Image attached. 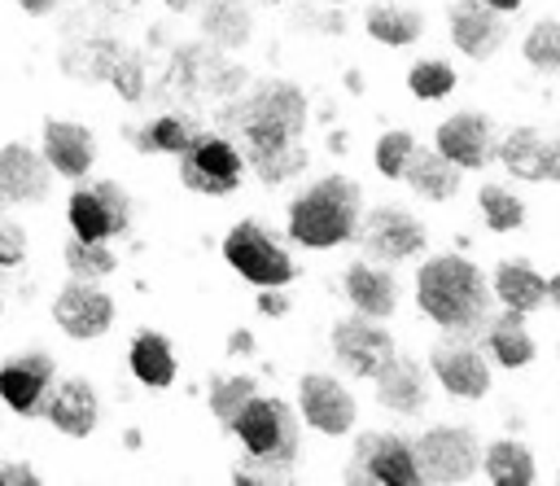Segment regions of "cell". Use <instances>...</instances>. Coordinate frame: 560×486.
Returning a JSON list of instances; mask_svg holds the SVG:
<instances>
[{"label": "cell", "instance_id": "f35d334b", "mask_svg": "<svg viewBox=\"0 0 560 486\" xmlns=\"http://www.w3.org/2000/svg\"><path fill=\"white\" fill-rule=\"evenodd\" d=\"M26 258V232L13 219H0V267H18Z\"/></svg>", "mask_w": 560, "mask_h": 486}, {"label": "cell", "instance_id": "cb8c5ba5", "mask_svg": "<svg viewBox=\"0 0 560 486\" xmlns=\"http://www.w3.org/2000/svg\"><path fill=\"white\" fill-rule=\"evenodd\" d=\"M398 180H407L429 201H451L459 193V166H451L438 149H411Z\"/></svg>", "mask_w": 560, "mask_h": 486}, {"label": "cell", "instance_id": "f1b7e54d", "mask_svg": "<svg viewBox=\"0 0 560 486\" xmlns=\"http://www.w3.org/2000/svg\"><path fill=\"white\" fill-rule=\"evenodd\" d=\"M131 372L144 385H171L175 381V350L162 333H136L131 337Z\"/></svg>", "mask_w": 560, "mask_h": 486}, {"label": "cell", "instance_id": "e0dca14e", "mask_svg": "<svg viewBox=\"0 0 560 486\" xmlns=\"http://www.w3.org/2000/svg\"><path fill=\"white\" fill-rule=\"evenodd\" d=\"M494 153H499V162L512 171V175H521V180H556V171H560V149L538 131V127H512L508 136H503V144H494Z\"/></svg>", "mask_w": 560, "mask_h": 486}, {"label": "cell", "instance_id": "bcb514c9", "mask_svg": "<svg viewBox=\"0 0 560 486\" xmlns=\"http://www.w3.org/2000/svg\"><path fill=\"white\" fill-rule=\"evenodd\" d=\"M332 4H341V0H332Z\"/></svg>", "mask_w": 560, "mask_h": 486}, {"label": "cell", "instance_id": "8fae6325", "mask_svg": "<svg viewBox=\"0 0 560 486\" xmlns=\"http://www.w3.org/2000/svg\"><path fill=\"white\" fill-rule=\"evenodd\" d=\"M438 153L459 166V171H481L490 158H494V127L486 114H451L442 127H438Z\"/></svg>", "mask_w": 560, "mask_h": 486}, {"label": "cell", "instance_id": "b9f144b4", "mask_svg": "<svg viewBox=\"0 0 560 486\" xmlns=\"http://www.w3.org/2000/svg\"><path fill=\"white\" fill-rule=\"evenodd\" d=\"M18 4H22L26 13H35V18H39V13H52V9H57V0H18Z\"/></svg>", "mask_w": 560, "mask_h": 486}, {"label": "cell", "instance_id": "ee69618b", "mask_svg": "<svg viewBox=\"0 0 560 486\" xmlns=\"http://www.w3.org/2000/svg\"><path fill=\"white\" fill-rule=\"evenodd\" d=\"M228 346L241 355V350H254V337H249V333H232V342H228Z\"/></svg>", "mask_w": 560, "mask_h": 486}, {"label": "cell", "instance_id": "836d02e7", "mask_svg": "<svg viewBox=\"0 0 560 486\" xmlns=\"http://www.w3.org/2000/svg\"><path fill=\"white\" fill-rule=\"evenodd\" d=\"M525 61L538 70H560V22H534V31L525 35Z\"/></svg>", "mask_w": 560, "mask_h": 486}, {"label": "cell", "instance_id": "f6af8a7d", "mask_svg": "<svg viewBox=\"0 0 560 486\" xmlns=\"http://www.w3.org/2000/svg\"><path fill=\"white\" fill-rule=\"evenodd\" d=\"M162 4H166V9H175V13H188V9H197L201 0H162Z\"/></svg>", "mask_w": 560, "mask_h": 486}, {"label": "cell", "instance_id": "4316f807", "mask_svg": "<svg viewBox=\"0 0 560 486\" xmlns=\"http://www.w3.org/2000/svg\"><path fill=\"white\" fill-rule=\"evenodd\" d=\"M481 468H486V477L499 482V486H529V482H534V451H529L525 442L503 438V442H490V447L481 451Z\"/></svg>", "mask_w": 560, "mask_h": 486}, {"label": "cell", "instance_id": "277c9868", "mask_svg": "<svg viewBox=\"0 0 560 486\" xmlns=\"http://www.w3.org/2000/svg\"><path fill=\"white\" fill-rule=\"evenodd\" d=\"M241 127H245L249 153L289 144V140H298L302 127H306V96H302L293 83H280V79H276V83H262V88L245 101Z\"/></svg>", "mask_w": 560, "mask_h": 486}, {"label": "cell", "instance_id": "74e56055", "mask_svg": "<svg viewBox=\"0 0 560 486\" xmlns=\"http://www.w3.org/2000/svg\"><path fill=\"white\" fill-rule=\"evenodd\" d=\"M140 144L144 149H158V153H179L184 144H188V127L179 123V118H153L149 127H144V136H140Z\"/></svg>", "mask_w": 560, "mask_h": 486}, {"label": "cell", "instance_id": "1f68e13d", "mask_svg": "<svg viewBox=\"0 0 560 486\" xmlns=\"http://www.w3.org/2000/svg\"><path fill=\"white\" fill-rule=\"evenodd\" d=\"M66 267L79 280H101V276H109L118 267V258H114V250H105V241H79L74 236L66 245Z\"/></svg>", "mask_w": 560, "mask_h": 486}, {"label": "cell", "instance_id": "7bdbcfd3", "mask_svg": "<svg viewBox=\"0 0 560 486\" xmlns=\"http://www.w3.org/2000/svg\"><path fill=\"white\" fill-rule=\"evenodd\" d=\"M477 4H486V9H494V13H512V9H521V0H477Z\"/></svg>", "mask_w": 560, "mask_h": 486}, {"label": "cell", "instance_id": "484cf974", "mask_svg": "<svg viewBox=\"0 0 560 486\" xmlns=\"http://www.w3.org/2000/svg\"><path fill=\"white\" fill-rule=\"evenodd\" d=\"M363 26L376 44H389V48H402V44H416L420 31H424V18L416 9H402V4H372L363 13Z\"/></svg>", "mask_w": 560, "mask_h": 486}, {"label": "cell", "instance_id": "4dcf8cb0", "mask_svg": "<svg viewBox=\"0 0 560 486\" xmlns=\"http://www.w3.org/2000/svg\"><path fill=\"white\" fill-rule=\"evenodd\" d=\"M477 201H481V219L490 232H516L525 223V201L499 184H481Z\"/></svg>", "mask_w": 560, "mask_h": 486}, {"label": "cell", "instance_id": "8992f818", "mask_svg": "<svg viewBox=\"0 0 560 486\" xmlns=\"http://www.w3.org/2000/svg\"><path fill=\"white\" fill-rule=\"evenodd\" d=\"M411 451H416V468L424 482H472L481 473V447L459 425L424 429Z\"/></svg>", "mask_w": 560, "mask_h": 486}, {"label": "cell", "instance_id": "ba28073f", "mask_svg": "<svg viewBox=\"0 0 560 486\" xmlns=\"http://www.w3.org/2000/svg\"><path fill=\"white\" fill-rule=\"evenodd\" d=\"M127 215H131V206H127L122 188L109 184V180H96V184H88V188H79L70 197V228H74L79 241L118 236L127 228Z\"/></svg>", "mask_w": 560, "mask_h": 486}, {"label": "cell", "instance_id": "4fadbf2b", "mask_svg": "<svg viewBox=\"0 0 560 486\" xmlns=\"http://www.w3.org/2000/svg\"><path fill=\"white\" fill-rule=\"evenodd\" d=\"M363 241H368V254L372 258H411L416 250H424V228L416 215H407L402 206H381L368 215L363 223Z\"/></svg>", "mask_w": 560, "mask_h": 486}, {"label": "cell", "instance_id": "5bb4252c", "mask_svg": "<svg viewBox=\"0 0 560 486\" xmlns=\"http://www.w3.org/2000/svg\"><path fill=\"white\" fill-rule=\"evenodd\" d=\"M429 368H433L438 385L446 394H455V398H481L490 390V368H486V359L468 342H442V346H433Z\"/></svg>", "mask_w": 560, "mask_h": 486}, {"label": "cell", "instance_id": "2e32d148", "mask_svg": "<svg viewBox=\"0 0 560 486\" xmlns=\"http://www.w3.org/2000/svg\"><path fill=\"white\" fill-rule=\"evenodd\" d=\"M354 460H359V468L368 473V482H389V486H411V482H420L416 451H411V442H402L398 433H363Z\"/></svg>", "mask_w": 560, "mask_h": 486}, {"label": "cell", "instance_id": "52a82bcc", "mask_svg": "<svg viewBox=\"0 0 560 486\" xmlns=\"http://www.w3.org/2000/svg\"><path fill=\"white\" fill-rule=\"evenodd\" d=\"M179 175L192 193H210V197H223L241 184L245 175V162L241 153L223 140V136H188V144L179 149Z\"/></svg>", "mask_w": 560, "mask_h": 486}, {"label": "cell", "instance_id": "7402d4cb", "mask_svg": "<svg viewBox=\"0 0 560 486\" xmlns=\"http://www.w3.org/2000/svg\"><path fill=\"white\" fill-rule=\"evenodd\" d=\"M48 390H52V385H48ZM44 412H48V420H52L61 433H70V438H88V433L96 429V416H101L96 394H92V385H88L83 377H66L52 394H44Z\"/></svg>", "mask_w": 560, "mask_h": 486}, {"label": "cell", "instance_id": "9a60e30c", "mask_svg": "<svg viewBox=\"0 0 560 486\" xmlns=\"http://www.w3.org/2000/svg\"><path fill=\"white\" fill-rule=\"evenodd\" d=\"M508 39V26H503V13L477 4V0H464L451 9V44L472 57V61H490Z\"/></svg>", "mask_w": 560, "mask_h": 486}, {"label": "cell", "instance_id": "44dd1931", "mask_svg": "<svg viewBox=\"0 0 560 486\" xmlns=\"http://www.w3.org/2000/svg\"><path fill=\"white\" fill-rule=\"evenodd\" d=\"M48 385H52V359L44 350H26L0 368V398L13 412H39Z\"/></svg>", "mask_w": 560, "mask_h": 486}, {"label": "cell", "instance_id": "d6a6232c", "mask_svg": "<svg viewBox=\"0 0 560 486\" xmlns=\"http://www.w3.org/2000/svg\"><path fill=\"white\" fill-rule=\"evenodd\" d=\"M249 166H254L267 184H280V180H289V175H298V171L306 166V153H302V144H298V140H289V144H276V149L249 153Z\"/></svg>", "mask_w": 560, "mask_h": 486}, {"label": "cell", "instance_id": "ac0fdd59", "mask_svg": "<svg viewBox=\"0 0 560 486\" xmlns=\"http://www.w3.org/2000/svg\"><path fill=\"white\" fill-rule=\"evenodd\" d=\"M52 188V171L44 162V153H35L31 144H4L0 149V197L9 201H44Z\"/></svg>", "mask_w": 560, "mask_h": 486}, {"label": "cell", "instance_id": "60d3db41", "mask_svg": "<svg viewBox=\"0 0 560 486\" xmlns=\"http://www.w3.org/2000/svg\"><path fill=\"white\" fill-rule=\"evenodd\" d=\"M0 482H13V486H31V482H39L31 468H22V464H0Z\"/></svg>", "mask_w": 560, "mask_h": 486}, {"label": "cell", "instance_id": "30bf717a", "mask_svg": "<svg viewBox=\"0 0 560 486\" xmlns=\"http://www.w3.org/2000/svg\"><path fill=\"white\" fill-rule=\"evenodd\" d=\"M52 320L61 333L79 337V342H92L101 337L109 324H114V298L96 285H66L57 298H52Z\"/></svg>", "mask_w": 560, "mask_h": 486}, {"label": "cell", "instance_id": "603a6c76", "mask_svg": "<svg viewBox=\"0 0 560 486\" xmlns=\"http://www.w3.org/2000/svg\"><path fill=\"white\" fill-rule=\"evenodd\" d=\"M494 298L508 306V311H538L542 302L556 298V285L525 258H508L494 267Z\"/></svg>", "mask_w": 560, "mask_h": 486}, {"label": "cell", "instance_id": "ab89813d", "mask_svg": "<svg viewBox=\"0 0 560 486\" xmlns=\"http://www.w3.org/2000/svg\"><path fill=\"white\" fill-rule=\"evenodd\" d=\"M258 311H267V315H280V311H289V298H284L280 289H262V298H258Z\"/></svg>", "mask_w": 560, "mask_h": 486}, {"label": "cell", "instance_id": "5b68a950", "mask_svg": "<svg viewBox=\"0 0 560 486\" xmlns=\"http://www.w3.org/2000/svg\"><path fill=\"white\" fill-rule=\"evenodd\" d=\"M223 258L232 263V271H241V276H245L249 285H258V289H280V285L293 280V258H289V250H280V241H276L267 228L249 223V219L228 232Z\"/></svg>", "mask_w": 560, "mask_h": 486}, {"label": "cell", "instance_id": "6da1fadb", "mask_svg": "<svg viewBox=\"0 0 560 486\" xmlns=\"http://www.w3.org/2000/svg\"><path fill=\"white\" fill-rule=\"evenodd\" d=\"M416 302L438 328L472 333L490 315V285L477 263L459 254H438L416 276Z\"/></svg>", "mask_w": 560, "mask_h": 486}, {"label": "cell", "instance_id": "d6986e66", "mask_svg": "<svg viewBox=\"0 0 560 486\" xmlns=\"http://www.w3.org/2000/svg\"><path fill=\"white\" fill-rule=\"evenodd\" d=\"M376 398L402 416H416L424 403H429V372L420 368V359H407V355H389L376 372Z\"/></svg>", "mask_w": 560, "mask_h": 486}, {"label": "cell", "instance_id": "83f0119b", "mask_svg": "<svg viewBox=\"0 0 560 486\" xmlns=\"http://www.w3.org/2000/svg\"><path fill=\"white\" fill-rule=\"evenodd\" d=\"M486 342H490V355H494L503 368H525V363L534 359V337L525 333L521 311L494 315V324L486 328Z\"/></svg>", "mask_w": 560, "mask_h": 486}, {"label": "cell", "instance_id": "7a4b0ae2", "mask_svg": "<svg viewBox=\"0 0 560 486\" xmlns=\"http://www.w3.org/2000/svg\"><path fill=\"white\" fill-rule=\"evenodd\" d=\"M232 433L245 442L254 464L236 473V482H258V477H284L298 460V416L280 398H258L249 394L245 407L228 420Z\"/></svg>", "mask_w": 560, "mask_h": 486}, {"label": "cell", "instance_id": "e575fe53", "mask_svg": "<svg viewBox=\"0 0 560 486\" xmlns=\"http://www.w3.org/2000/svg\"><path fill=\"white\" fill-rule=\"evenodd\" d=\"M407 88H411L420 101H438V96H446V92L455 88V70H451L446 61H438V57L416 61L411 74H407Z\"/></svg>", "mask_w": 560, "mask_h": 486}, {"label": "cell", "instance_id": "d590c367", "mask_svg": "<svg viewBox=\"0 0 560 486\" xmlns=\"http://www.w3.org/2000/svg\"><path fill=\"white\" fill-rule=\"evenodd\" d=\"M411 149H416L411 131L394 127V131H385V136L376 140V153H372V162H376V171H381V175L398 180V175H402V162H407V153H411Z\"/></svg>", "mask_w": 560, "mask_h": 486}, {"label": "cell", "instance_id": "9c48e42d", "mask_svg": "<svg viewBox=\"0 0 560 486\" xmlns=\"http://www.w3.org/2000/svg\"><path fill=\"white\" fill-rule=\"evenodd\" d=\"M298 412L311 429H319L328 438H341L354 425V394L328 372H306L298 381Z\"/></svg>", "mask_w": 560, "mask_h": 486}, {"label": "cell", "instance_id": "ffe728a7", "mask_svg": "<svg viewBox=\"0 0 560 486\" xmlns=\"http://www.w3.org/2000/svg\"><path fill=\"white\" fill-rule=\"evenodd\" d=\"M92 158H96V144H92V131L83 123H70V118L44 123V162H48V171H57L66 180H83L92 171Z\"/></svg>", "mask_w": 560, "mask_h": 486}, {"label": "cell", "instance_id": "8d00e7d4", "mask_svg": "<svg viewBox=\"0 0 560 486\" xmlns=\"http://www.w3.org/2000/svg\"><path fill=\"white\" fill-rule=\"evenodd\" d=\"M249 394H254V381H249V377H228V381H219V385L210 390V412L228 425V420L245 407Z\"/></svg>", "mask_w": 560, "mask_h": 486}, {"label": "cell", "instance_id": "7c38bea8", "mask_svg": "<svg viewBox=\"0 0 560 486\" xmlns=\"http://www.w3.org/2000/svg\"><path fill=\"white\" fill-rule=\"evenodd\" d=\"M332 355H337V363L350 368L354 377H372V372L394 355V342H389V333H385L372 315H363V320H341V324L332 328Z\"/></svg>", "mask_w": 560, "mask_h": 486}, {"label": "cell", "instance_id": "3957f363", "mask_svg": "<svg viewBox=\"0 0 560 486\" xmlns=\"http://www.w3.org/2000/svg\"><path fill=\"white\" fill-rule=\"evenodd\" d=\"M359 184L346 175L315 180L293 206H289V236L306 250L341 245L359 232Z\"/></svg>", "mask_w": 560, "mask_h": 486}, {"label": "cell", "instance_id": "d4e9b609", "mask_svg": "<svg viewBox=\"0 0 560 486\" xmlns=\"http://www.w3.org/2000/svg\"><path fill=\"white\" fill-rule=\"evenodd\" d=\"M346 298L359 306V315H372V320H385L394 306H398V285L385 267L376 263H354L346 271Z\"/></svg>", "mask_w": 560, "mask_h": 486}, {"label": "cell", "instance_id": "f546056e", "mask_svg": "<svg viewBox=\"0 0 560 486\" xmlns=\"http://www.w3.org/2000/svg\"><path fill=\"white\" fill-rule=\"evenodd\" d=\"M201 31L223 44V48H241L249 39V9L245 0H201Z\"/></svg>", "mask_w": 560, "mask_h": 486}]
</instances>
